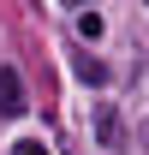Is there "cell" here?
Masks as SVG:
<instances>
[{"mask_svg": "<svg viewBox=\"0 0 149 155\" xmlns=\"http://www.w3.org/2000/svg\"><path fill=\"white\" fill-rule=\"evenodd\" d=\"M12 155H48V143H42V137H18V143H12Z\"/></svg>", "mask_w": 149, "mask_h": 155, "instance_id": "cell-5", "label": "cell"}, {"mask_svg": "<svg viewBox=\"0 0 149 155\" xmlns=\"http://www.w3.org/2000/svg\"><path fill=\"white\" fill-rule=\"evenodd\" d=\"M0 114H24V78L12 66H0Z\"/></svg>", "mask_w": 149, "mask_h": 155, "instance_id": "cell-1", "label": "cell"}, {"mask_svg": "<svg viewBox=\"0 0 149 155\" xmlns=\"http://www.w3.org/2000/svg\"><path fill=\"white\" fill-rule=\"evenodd\" d=\"M101 143L119 149V119H113V107H101Z\"/></svg>", "mask_w": 149, "mask_h": 155, "instance_id": "cell-4", "label": "cell"}, {"mask_svg": "<svg viewBox=\"0 0 149 155\" xmlns=\"http://www.w3.org/2000/svg\"><path fill=\"white\" fill-rule=\"evenodd\" d=\"M60 6H84V0H60Z\"/></svg>", "mask_w": 149, "mask_h": 155, "instance_id": "cell-6", "label": "cell"}, {"mask_svg": "<svg viewBox=\"0 0 149 155\" xmlns=\"http://www.w3.org/2000/svg\"><path fill=\"white\" fill-rule=\"evenodd\" d=\"M78 78H84V84H108V66L90 60V54H78Z\"/></svg>", "mask_w": 149, "mask_h": 155, "instance_id": "cell-2", "label": "cell"}, {"mask_svg": "<svg viewBox=\"0 0 149 155\" xmlns=\"http://www.w3.org/2000/svg\"><path fill=\"white\" fill-rule=\"evenodd\" d=\"M101 30H108V24H101V12H78V36H84V42H95Z\"/></svg>", "mask_w": 149, "mask_h": 155, "instance_id": "cell-3", "label": "cell"}]
</instances>
